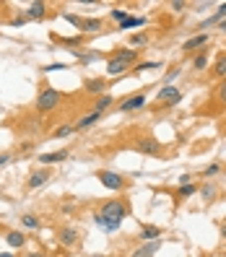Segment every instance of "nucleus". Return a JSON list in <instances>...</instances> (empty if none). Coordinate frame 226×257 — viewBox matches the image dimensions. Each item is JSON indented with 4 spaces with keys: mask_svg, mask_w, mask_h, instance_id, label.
I'll return each mask as SVG.
<instances>
[{
    "mask_svg": "<svg viewBox=\"0 0 226 257\" xmlns=\"http://www.w3.org/2000/svg\"><path fill=\"white\" fill-rule=\"evenodd\" d=\"M128 213H130V205L125 200H107L99 208L94 221H96V226L104 229V231H117L122 226V221L128 218Z\"/></svg>",
    "mask_w": 226,
    "mask_h": 257,
    "instance_id": "nucleus-1",
    "label": "nucleus"
},
{
    "mask_svg": "<svg viewBox=\"0 0 226 257\" xmlns=\"http://www.w3.org/2000/svg\"><path fill=\"white\" fill-rule=\"evenodd\" d=\"M135 63H138V50H133V47H128V50H117L107 60V76L117 78L122 73H128Z\"/></svg>",
    "mask_w": 226,
    "mask_h": 257,
    "instance_id": "nucleus-2",
    "label": "nucleus"
},
{
    "mask_svg": "<svg viewBox=\"0 0 226 257\" xmlns=\"http://www.w3.org/2000/svg\"><path fill=\"white\" fill-rule=\"evenodd\" d=\"M63 99V93L58 88H52V86H42L39 93H37V101H34V107H37V112L42 114H47L52 109H58V104Z\"/></svg>",
    "mask_w": 226,
    "mask_h": 257,
    "instance_id": "nucleus-3",
    "label": "nucleus"
},
{
    "mask_svg": "<svg viewBox=\"0 0 226 257\" xmlns=\"http://www.w3.org/2000/svg\"><path fill=\"white\" fill-rule=\"evenodd\" d=\"M133 148L141 156H151V159H164V146L156 140L153 135H138L133 140Z\"/></svg>",
    "mask_w": 226,
    "mask_h": 257,
    "instance_id": "nucleus-4",
    "label": "nucleus"
},
{
    "mask_svg": "<svg viewBox=\"0 0 226 257\" xmlns=\"http://www.w3.org/2000/svg\"><path fill=\"white\" fill-rule=\"evenodd\" d=\"M99 182L107 187V190H112V192H120V190H125L128 187V179L122 177V174H117V171H109V169H101L99 174Z\"/></svg>",
    "mask_w": 226,
    "mask_h": 257,
    "instance_id": "nucleus-5",
    "label": "nucleus"
},
{
    "mask_svg": "<svg viewBox=\"0 0 226 257\" xmlns=\"http://www.w3.org/2000/svg\"><path fill=\"white\" fill-rule=\"evenodd\" d=\"M179 101H182V91L174 86H161V91L156 93V104L159 107H174Z\"/></svg>",
    "mask_w": 226,
    "mask_h": 257,
    "instance_id": "nucleus-6",
    "label": "nucleus"
},
{
    "mask_svg": "<svg viewBox=\"0 0 226 257\" xmlns=\"http://www.w3.org/2000/svg\"><path fill=\"white\" fill-rule=\"evenodd\" d=\"M208 42H211V34L203 31V34H195V37H190V39L182 44V50H185L187 55H195V52H200V50H206Z\"/></svg>",
    "mask_w": 226,
    "mask_h": 257,
    "instance_id": "nucleus-7",
    "label": "nucleus"
},
{
    "mask_svg": "<svg viewBox=\"0 0 226 257\" xmlns=\"http://www.w3.org/2000/svg\"><path fill=\"white\" fill-rule=\"evenodd\" d=\"M50 177H52V171H50L47 167L34 169V171L29 174V179H26V187H29V190H39V187H44V184L50 182Z\"/></svg>",
    "mask_w": 226,
    "mask_h": 257,
    "instance_id": "nucleus-8",
    "label": "nucleus"
},
{
    "mask_svg": "<svg viewBox=\"0 0 226 257\" xmlns=\"http://www.w3.org/2000/svg\"><path fill=\"white\" fill-rule=\"evenodd\" d=\"M146 104V93L141 91V93H133V96H128L125 101H120L117 104V112L120 114H130V112H135V109H141Z\"/></svg>",
    "mask_w": 226,
    "mask_h": 257,
    "instance_id": "nucleus-9",
    "label": "nucleus"
},
{
    "mask_svg": "<svg viewBox=\"0 0 226 257\" xmlns=\"http://www.w3.org/2000/svg\"><path fill=\"white\" fill-rule=\"evenodd\" d=\"M78 31H81V34H101V31H104V21H101V18H81Z\"/></svg>",
    "mask_w": 226,
    "mask_h": 257,
    "instance_id": "nucleus-10",
    "label": "nucleus"
},
{
    "mask_svg": "<svg viewBox=\"0 0 226 257\" xmlns=\"http://www.w3.org/2000/svg\"><path fill=\"white\" fill-rule=\"evenodd\" d=\"M78 239H81V234H78L75 226H63L60 234H58V242L63 244V247H73Z\"/></svg>",
    "mask_w": 226,
    "mask_h": 257,
    "instance_id": "nucleus-11",
    "label": "nucleus"
},
{
    "mask_svg": "<svg viewBox=\"0 0 226 257\" xmlns=\"http://www.w3.org/2000/svg\"><path fill=\"white\" fill-rule=\"evenodd\" d=\"M83 88H86V93H96V96H101V93H107L109 84H107L104 78H86L83 81Z\"/></svg>",
    "mask_w": 226,
    "mask_h": 257,
    "instance_id": "nucleus-12",
    "label": "nucleus"
},
{
    "mask_svg": "<svg viewBox=\"0 0 226 257\" xmlns=\"http://www.w3.org/2000/svg\"><path fill=\"white\" fill-rule=\"evenodd\" d=\"M101 117H104V114H101V112H88V114H81V117H78V122L73 125V130H86V127H91V125H96L99 120H101Z\"/></svg>",
    "mask_w": 226,
    "mask_h": 257,
    "instance_id": "nucleus-13",
    "label": "nucleus"
},
{
    "mask_svg": "<svg viewBox=\"0 0 226 257\" xmlns=\"http://www.w3.org/2000/svg\"><path fill=\"white\" fill-rule=\"evenodd\" d=\"M159 247H161V239H156V242H143L130 257H153L156 252H159Z\"/></svg>",
    "mask_w": 226,
    "mask_h": 257,
    "instance_id": "nucleus-14",
    "label": "nucleus"
},
{
    "mask_svg": "<svg viewBox=\"0 0 226 257\" xmlns=\"http://www.w3.org/2000/svg\"><path fill=\"white\" fill-rule=\"evenodd\" d=\"M68 156H71V154H68L65 148H63V151H52V154H42V156H39V164H42V167H52V164H63Z\"/></svg>",
    "mask_w": 226,
    "mask_h": 257,
    "instance_id": "nucleus-15",
    "label": "nucleus"
},
{
    "mask_svg": "<svg viewBox=\"0 0 226 257\" xmlns=\"http://www.w3.org/2000/svg\"><path fill=\"white\" fill-rule=\"evenodd\" d=\"M161 229L159 226H151V224H143L141 226V239L143 242H156V239H161Z\"/></svg>",
    "mask_w": 226,
    "mask_h": 257,
    "instance_id": "nucleus-16",
    "label": "nucleus"
},
{
    "mask_svg": "<svg viewBox=\"0 0 226 257\" xmlns=\"http://www.w3.org/2000/svg\"><path fill=\"white\" fill-rule=\"evenodd\" d=\"M211 76H213V78H219V81H224V78H226V52H219L216 63H213Z\"/></svg>",
    "mask_w": 226,
    "mask_h": 257,
    "instance_id": "nucleus-17",
    "label": "nucleus"
},
{
    "mask_svg": "<svg viewBox=\"0 0 226 257\" xmlns=\"http://www.w3.org/2000/svg\"><path fill=\"white\" fill-rule=\"evenodd\" d=\"M206 68H208V47H206V50H200V52H195V57H193V70H195V73H203Z\"/></svg>",
    "mask_w": 226,
    "mask_h": 257,
    "instance_id": "nucleus-18",
    "label": "nucleus"
},
{
    "mask_svg": "<svg viewBox=\"0 0 226 257\" xmlns=\"http://www.w3.org/2000/svg\"><path fill=\"white\" fill-rule=\"evenodd\" d=\"M224 18H226V3H221L216 13H213V16H208L206 21H203V23H200V29H208V26H213V23H221Z\"/></svg>",
    "mask_w": 226,
    "mask_h": 257,
    "instance_id": "nucleus-19",
    "label": "nucleus"
},
{
    "mask_svg": "<svg viewBox=\"0 0 226 257\" xmlns=\"http://www.w3.org/2000/svg\"><path fill=\"white\" fill-rule=\"evenodd\" d=\"M47 16V3H31L29 8H26V18H44Z\"/></svg>",
    "mask_w": 226,
    "mask_h": 257,
    "instance_id": "nucleus-20",
    "label": "nucleus"
},
{
    "mask_svg": "<svg viewBox=\"0 0 226 257\" xmlns=\"http://www.w3.org/2000/svg\"><path fill=\"white\" fill-rule=\"evenodd\" d=\"M112 104H115V96L112 93H101V96H96V104H94V112H101L104 114Z\"/></svg>",
    "mask_w": 226,
    "mask_h": 257,
    "instance_id": "nucleus-21",
    "label": "nucleus"
},
{
    "mask_svg": "<svg viewBox=\"0 0 226 257\" xmlns=\"http://www.w3.org/2000/svg\"><path fill=\"white\" fill-rule=\"evenodd\" d=\"M5 242H8V247L18 250V247H24V244H26V237H24L21 231H8V234H5Z\"/></svg>",
    "mask_w": 226,
    "mask_h": 257,
    "instance_id": "nucleus-22",
    "label": "nucleus"
},
{
    "mask_svg": "<svg viewBox=\"0 0 226 257\" xmlns=\"http://www.w3.org/2000/svg\"><path fill=\"white\" fill-rule=\"evenodd\" d=\"M198 192V184H193V182H190V184H179V190L174 192V200L179 203V200H185V197H193Z\"/></svg>",
    "mask_w": 226,
    "mask_h": 257,
    "instance_id": "nucleus-23",
    "label": "nucleus"
},
{
    "mask_svg": "<svg viewBox=\"0 0 226 257\" xmlns=\"http://www.w3.org/2000/svg\"><path fill=\"white\" fill-rule=\"evenodd\" d=\"M143 23H146V18H141V16H130V18H125V21H122L120 23V31H130V29H138V26H143Z\"/></svg>",
    "mask_w": 226,
    "mask_h": 257,
    "instance_id": "nucleus-24",
    "label": "nucleus"
},
{
    "mask_svg": "<svg viewBox=\"0 0 226 257\" xmlns=\"http://www.w3.org/2000/svg\"><path fill=\"white\" fill-rule=\"evenodd\" d=\"M198 192L206 197V200H213V197L219 195V190H216V184H203V187H198Z\"/></svg>",
    "mask_w": 226,
    "mask_h": 257,
    "instance_id": "nucleus-25",
    "label": "nucleus"
},
{
    "mask_svg": "<svg viewBox=\"0 0 226 257\" xmlns=\"http://www.w3.org/2000/svg\"><path fill=\"white\" fill-rule=\"evenodd\" d=\"M21 224H24L26 229H39V226H42V221H39L37 216H31V213H26V216H21Z\"/></svg>",
    "mask_w": 226,
    "mask_h": 257,
    "instance_id": "nucleus-26",
    "label": "nucleus"
},
{
    "mask_svg": "<svg viewBox=\"0 0 226 257\" xmlns=\"http://www.w3.org/2000/svg\"><path fill=\"white\" fill-rule=\"evenodd\" d=\"M73 133H75L73 125H60V127H55L52 138H68V135H73Z\"/></svg>",
    "mask_w": 226,
    "mask_h": 257,
    "instance_id": "nucleus-27",
    "label": "nucleus"
},
{
    "mask_svg": "<svg viewBox=\"0 0 226 257\" xmlns=\"http://www.w3.org/2000/svg\"><path fill=\"white\" fill-rule=\"evenodd\" d=\"M216 99H219V104L221 107H226V78L219 84V88H216Z\"/></svg>",
    "mask_w": 226,
    "mask_h": 257,
    "instance_id": "nucleus-28",
    "label": "nucleus"
},
{
    "mask_svg": "<svg viewBox=\"0 0 226 257\" xmlns=\"http://www.w3.org/2000/svg\"><path fill=\"white\" fill-rule=\"evenodd\" d=\"M109 18H115V21H125V18H130V13L128 10H122V8H115V10H109Z\"/></svg>",
    "mask_w": 226,
    "mask_h": 257,
    "instance_id": "nucleus-29",
    "label": "nucleus"
},
{
    "mask_svg": "<svg viewBox=\"0 0 226 257\" xmlns=\"http://www.w3.org/2000/svg\"><path fill=\"white\" fill-rule=\"evenodd\" d=\"M130 44L133 47H138V44H149V34H133V37H130Z\"/></svg>",
    "mask_w": 226,
    "mask_h": 257,
    "instance_id": "nucleus-30",
    "label": "nucleus"
},
{
    "mask_svg": "<svg viewBox=\"0 0 226 257\" xmlns=\"http://www.w3.org/2000/svg\"><path fill=\"white\" fill-rule=\"evenodd\" d=\"M151 68H159V63H138L133 68V73H143V70H151Z\"/></svg>",
    "mask_w": 226,
    "mask_h": 257,
    "instance_id": "nucleus-31",
    "label": "nucleus"
},
{
    "mask_svg": "<svg viewBox=\"0 0 226 257\" xmlns=\"http://www.w3.org/2000/svg\"><path fill=\"white\" fill-rule=\"evenodd\" d=\"M219 171H221V167H219V164H211V167H206V169H203V177H216Z\"/></svg>",
    "mask_w": 226,
    "mask_h": 257,
    "instance_id": "nucleus-32",
    "label": "nucleus"
},
{
    "mask_svg": "<svg viewBox=\"0 0 226 257\" xmlns=\"http://www.w3.org/2000/svg\"><path fill=\"white\" fill-rule=\"evenodd\" d=\"M169 8H172L174 13H182V10L187 8V3H185V0H172V3H169Z\"/></svg>",
    "mask_w": 226,
    "mask_h": 257,
    "instance_id": "nucleus-33",
    "label": "nucleus"
},
{
    "mask_svg": "<svg viewBox=\"0 0 226 257\" xmlns=\"http://www.w3.org/2000/svg\"><path fill=\"white\" fill-rule=\"evenodd\" d=\"M179 73H182V70H179V68H174V70H169V73H166V78H164V86H172V81L179 76Z\"/></svg>",
    "mask_w": 226,
    "mask_h": 257,
    "instance_id": "nucleus-34",
    "label": "nucleus"
},
{
    "mask_svg": "<svg viewBox=\"0 0 226 257\" xmlns=\"http://www.w3.org/2000/svg\"><path fill=\"white\" fill-rule=\"evenodd\" d=\"M26 23V16H16V18H10V26H24Z\"/></svg>",
    "mask_w": 226,
    "mask_h": 257,
    "instance_id": "nucleus-35",
    "label": "nucleus"
},
{
    "mask_svg": "<svg viewBox=\"0 0 226 257\" xmlns=\"http://www.w3.org/2000/svg\"><path fill=\"white\" fill-rule=\"evenodd\" d=\"M68 65H63V63H52V65H47L44 68V73H50V70H65Z\"/></svg>",
    "mask_w": 226,
    "mask_h": 257,
    "instance_id": "nucleus-36",
    "label": "nucleus"
},
{
    "mask_svg": "<svg viewBox=\"0 0 226 257\" xmlns=\"http://www.w3.org/2000/svg\"><path fill=\"white\" fill-rule=\"evenodd\" d=\"M8 161H10V154H0V167H5Z\"/></svg>",
    "mask_w": 226,
    "mask_h": 257,
    "instance_id": "nucleus-37",
    "label": "nucleus"
},
{
    "mask_svg": "<svg viewBox=\"0 0 226 257\" xmlns=\"http://www.w3.org/2000/svg\"><path fill=\"white\" fill-rule=\"evenodd\" d=\"M179 184H190V174H182V177H179Z\"/></svg>",
    "mask_w": 226,
    "mask_h": 257,
    "instance_id": "nucleus-38",
    "label": "nucleus"
},
{
    "mask_svg": "<svg viewBox=\"0 0 226 257\" xmlns=\"http://www.w3.org/2000/svg\"><path fill=\"white\" fill-rule=\"evenodd\" d=\"M221 239L226 242V221H224V224H221Z\"/></svg>",
    "mask_w": 226,
    "mask_h": 257,
    "instance_id": "nucleus-39",
    "label": "nucleus"
},
{
    "mask_svg": "<svg viewBox=\"0 0 226 257\" xmlns=\"http://www.w3.org/2000/svg\"><path fill=\"white\" fill-rule=\"evenodd\" d=\"M26 257H47L44 252H31V255H26Z\"/></svg>",
    "mask_w": 226,
    "mask_h": 257,
    "instance_id": "nucleus-40",
    "label": "nucleus"
},
{
    "mask_svg": "<svg viewBox=\"0 0 226 257\" xmlns=\"http://www.w3.org/2000/svg\"><path fill=\"white\" fill-rule=\"evenodd\" d=\"M219 31H226V18H224V21L219 23Z\"/></svg>",
    "mask_w": 226,
    "mask_h": 257,
    "instance_id": "nucleus-41",
    "label": "nucleus"
},
{
    "mask_svg": "<svg viewBox=\"0 0 226 257\" xmlns=\"http://www.w3.org/2000/svg\"><path fill=\"white\" fill-rule=\"evenodd\" d=\"M0 257H13V255H10V252H0Z\"/></svg>",
    "mask_w": 226,
    "mask_h": 257,
    "instance_id": "nucleus-42",
    "label": "nucleus"
}]
</instances>
